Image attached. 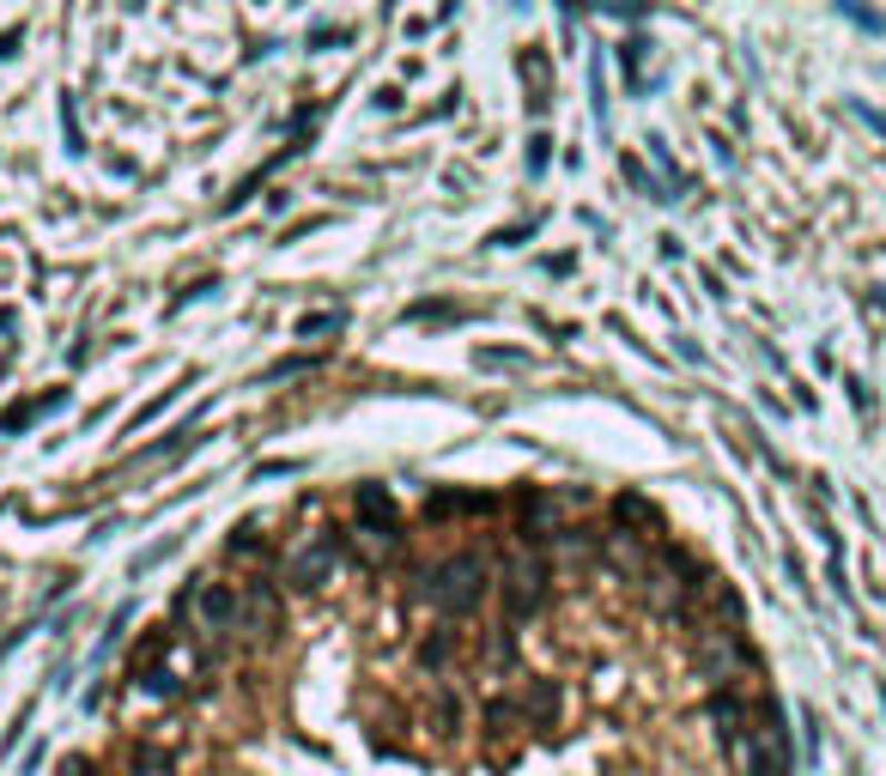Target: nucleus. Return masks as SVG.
<instances>
[{"label":"nucleus","mask_w":886,"mask_h":776,"mask_svg":"<svg viewBox=\"0 0 886 776\" xmlns=\"http://www.w3.org/2000/svg\"><path fill=\"white\" fill-rule=\"evenodd\" d=\"M414 582L438 613H468V606H480V594H486V559L480 552H461V559H444V564H431V571H419Z\"/></svg>","instance_id":"nucleus-1"},{"label":"nucleus","mask_w":886,"mask_h":776,"mask_svg":"<svg viewBox=\"0 0 886 776\" xmlns=\"http://www.w3.org/2000/svg\"><path fill=\"white\" fill-rule=\"evenodd\" d=\"M498 594H505V613H510V619L541 613V601H547V564L534 559V552H517V559L505 564V582H498Z\"/></svg>","instance_id":"nucleus-2"},{"label":"nucleus","mask_w":886,"mask_h":776,"mask_svg":"<svg viewBox=\"0 0 886 776\" xmlns=\"http://www.w3.org/2000/svg\"><path fill=\"white\" fill-rule=\"evenodd\" d=\"M334 564H340V540L334 534H304L298 547L286 552V576L292 582H328Z\"/></svg>","instance_id":"nucleus-3"},{"label":"nucleus","mask_w":886,"mask_h":776,"mask_svg":"<svg viewBox=\"0 0 886 776\" xmlns=\"http://www.w3.org/2000/svg\"><path fill=\"white\" fill-rule=\"evenodd\" d=\"M243 613V589H231V582H207L201 589V619H207V631H231Z\"/></svg>","instance_id":"nucleus-4"},{"label":"nucleus","mask_w":886,"mask_h":776,"mask_svg":"<svg viewBox=\"0 0 886 776\" xmlns=\"http://www.w3.org/2000/svg\"><path fill=\"white\" fill-rule=\"evenodd\" d=\"M517 68H522V85L534 92L529 103H534V110H547V103H553V68H547V55H541V49H522Z\"/></svg>","instance_id":"nucleus-5"},{"label":"nucleus","mask_w":886,"mask_h":776,"mask_svg":"<svg viewBox=\"0 0 886 776\" xmlns=\"http://www.w3.org/2000/svg\"><path fill=\"white\" fill-rule=\"evenodd\" d=\"M128 776H171V758H164L159 746H134V753H128Z\"/></svg>","instance_id":"nucleus-6"},{"label":"nucleus","mask_w":886,"mask_h":776,"mask_svg":"<svg viewBox=\"0 0 886 776\" xmlns=\"http://www.w3.org/2000/svg\"><path fill=\"white\" fill-rule=\"evenodd\" d=\"M358 515H365V522H389V491L358 486Z\"/></svg>","instance_id":"nucleus-7"},{"label":"nucleus","mask_w":886,"mask_h":776,"mask_svg":"<svg viewBox=\"0 0 886 776\" xmlns=\"http://www.w3.org/2000/svg\"><path fill=\"white\" fill-rule=\"evenodd\" d=\"M353 37H358L353 24H316V31H310V43H316V49H328V43H334V49H346Z\"/></svg>","instance_id":"nucleus-8"},{"label":"nucleus","mask_w":886,"mask_h":776,"mask_svg":"<svg viewBox=\"0 0 886 776\" xmlns=\"http://www.w3.org/2000/svg\"><path fill=\"white\" fill-rule=\"evenodd\" d=\"M547 146H553L547 134H534V140H529V176H541V171H547Z\"/></svg>","instance_id":"nucleus-9"},{"label":"nucleus","mask_w":886,"mask_h":776,"mask_svg":"<svg viewBox=\"0 0 886 776\" xmlns=\"http://www.w3.org/2000/svg\"><path fill=\"white\" fill-rule=\"evenodd\" d=\"M19 43H24V31H19V24H12V31H0V61H12V55H19Z\"/></svg>","instance_id":"nucleus-10"},{"label":"nucleus","mask_w":886,"mask_h":776,"mask_svg":"<svg viewBox=\"0 0 886 776\" xmlns=\"http://www.w3.org/2000/svg\"><path fill=\"white\" fill-rule=\"evenodd\" d=\"M328 328H340V316H310L304 321V334H328Z\"/></svg>","instance_id":"nucleus-11"},{"label":"nucleus","mask_w":886,"mask_h":776,"mask_svg":"<svg viewBox=\"0 0 886 776\" xmlns=\"http://www.w3.org/2000/svg\"><path fill=\"white\" fill-rule=\"evenodd\" d=\"M61 776H98V770L85 765V758H68V765H61Z\"/></svg>","instance_id":"nucleus-12"}]
</instances>
